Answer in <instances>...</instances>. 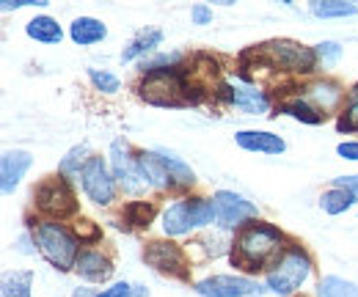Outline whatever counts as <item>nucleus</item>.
<instances>
[{"instance_id": "1", "label": "nucleus", "mask_w": 358, "mask_h": 297, "mask_svg": "<svg viewBox=\"0 0 358 297\" xmlns=\"http://www.w3.org/2000/svg\"><path fill=\"white\" fill-rule=\"evenodd\" d=\"M278 248H281V234L273 226L254 223L240 231V237L234 242V261L248 270H259L278 254Z\"/></svg>"}, {"instance_id": "2", "label": "nucleus", "mask_w": 358, "mask_h": 297, "mask_svg": "<svg viewBox=\"0 0 358 297\" xmlns=\"http://www.w3.org/2000/svg\"><path fill=\"white\" fill-rule=\"evenodd\" d=\"M36 245L47 261L58 270H72L78 264V242L61 223H42L34 231Z\"/></svg>"}, {"instance_id": "3", "label": "nucleus", "mask_w": 358, "mask_h": 297, "mask_svg": "<svg viewBox=\"0 0 358 297\" xmlns=\"http://www.w3.org/2000/svg\"><path fill=\"white\" fill-rule=\"evenodd\" d=\"M309 273H312L309 256L301 251H287L278 259L275 270L268 275V287L278 297H289L292 292H298V287L309 278Z\"/></svg>"}, {"instance_id": "4", "label": "nucleus", "mask_w": 358, "mask_h": 297, "mask_svg": "<svg viewBox=\"0 0 358 297\" xmlns=\"http://www.w3.org/2000/svg\"><path fill=\"white\" fill-rule=\"evenodd\" d=\"M185 83L179 80L177 72H152L146 75V80L141 83V96L149 102V105H160V108H174L182 105L187 96H185Z\"/></svg>"}, {"instance_id": "5", "label": "nucleus", "mask_w": 358, "mask_h": 297, "mask_svg": "<svg viewBox=\"0 0 358 297\" xmlns=\"http://www.w3.org/2000/svg\"><path fill=\"white\" fill-rule=\"evenodd\" d=\"M262 52L268 55L275 66H281L287 72H312L314 61H317V52H314L312 47H303V44L298 42H287V39L265 44Z\"/></svg>"}, {"instance_id": "6", "label": "nucleus", "mask_w": 358, "mask_h": 297, "mask_svg": "<svg viewBox=\"0 0 358 297\" xmlns=\"http://www.w3.org/2000/svg\"><path fill=\"white\" fill-rule=\"evenodd\" d=\"M110 163H113V176L122 182V187L127 193H141L149 182L141 171L138 157H130V146L124 140H113L110 146Z\"/></svg>"}, {"instance_id": "7", "label": "nucleus", "mask_w": 358, "mask_h": 297, "mask_svg": "<svg viewBox=\"0 0 358 297\" xmlns=\"http://www.w3.org/2000/svg\"><path fill=\"white\" fill-rule=\"evenodd\" d=\"M116 176H110L108 166L102 163V157H91L86 171H83V190L94 204H110L116 196Z\"/></svg>"}, {"instance_id": "8", "label": "nucleus", "mask_w": 358, "mask_h": 297, "mask_svg": "<svg viewBox=\"0 0 358 297\" xmlns=\"http://www.w3.org/2000/svg\"><path fill=\"white\" fill-rule=\"evenodd\" d=\"M36 201H39V210L52 217H66L75 212V196L64 179H47L36 190Z\"/></svg>"}, {"instance_id": "9", "label": "nucleus", "mask_w": 358, "mask_h": 297, "mask_svg": "<svg viewBox=\"0 0 358 297\" xmlns=\"http://www.w3.org/2000/svg\"><path fill=\"white\" fill-rule=\"evenodd\" d=\"M215 220L224 226V229H234L240 226L243 220H251L257 217V207L251 201H245L243 196L237 193H229V190H221L215 193Z\"/></svg>"}, {"instance_id": "10", "label": "nucleus", "mask_w": 358, "mask_h": 297, "mask_svg": "<svg viewBox=\"0 0 358 297\" xmlns=\"http://www.w3.org/2000/svg\"><path fill=\"white\" fill-rule=\"evenodd\" d=\"M196 289H199L201 297H259L262 295L254 281L240 278V275H215V278L201 281Z\"/></svg>"}, {"instance_id": "11", "label": "nucleus", "mask_w": 358, "mask_h": 297, "mask_svg": "<svg viewBox=\"0 0 358 297\" xmlns=\"http://www.w3.org/2000/svg\"><path fill=\"white\" fill-rule=\"evenodd\" d=\"M143 259H146V264H152V267L160 270V273H169V275H177V278H185V275H187L185 254L179 251L177 245H171V242H152V245L143 251Z\"/></svg>"}, {"instance_id": "12", "label": "nucleus", "mask_w": 358, "mask_h": 297, "mask_svg": "<svg viewBox=\"0 0 358 297\" xmlns=\"http://www.w3.org/2000/svg\"><path fill=\"white\" fill-rule=\"evenodd\" d=\"M28 168H31V154L28 152H20V149L6 152L3 160H0V187H3V193H11L22 182Z\"/></svg>"}, {"instance_id": "13", "label": "nucleus", "mask_w": 358, "mask_h": 297, "mask_svg": "<svg viewBox=\"0 0 358 297\" xmlns=\"http://www.w3.org/2000/svg\"><path fill=\"white\" fill-rule=\"evenodd\" d=\"M221 91H226L224 96L234 105V108H240V110H245V113H254V116H259V113H265L268 110V96L259 91V88H243V85H221Z\"/></svg>"}, {"instance_id": "14", "label": "nucleus", "mask_w": 358, "mask_h": 297, "mask_svg": "<svg viewBox=\"0 0 358 297\" xmlns=\"http://www.w3.org/2000/svg\"><path fill=\"white\" fill-rule=\"evenodd\" d=\"M237 138V146L245 149V152H259V154H281L287 146L278 135L273 132H259V129H243L234 135Z\"/></svg>"}, {"instance_id": "15", "label": "nucleus", "mask_w": 358, "mask_h": 297, "mask_svg": "<svg viewBox=\"0 0 358 297\" xmlns=\"http://www.w3.org/2000/svg\"><path fill=\"white\" fill-rule=\"evenodd\" d=\"M75 270H78L86 281H108V278H110V273H113L110 261H108L102 254H94V251H86V254L78 256Z\"/></svg>"}, {"instance_id": "16", "label": "nucleus", "mask_w": 358, "mask_h": 297, "mask_svg": "<svg viewBox=\"0 0 358 297\" xmlns=\"http://www.w3.org/2000/svg\"><path fill=\"white\" fill-rule=\"evenodd\" d=\"M193 229L190 223V201H177L174 207H169L163 212V231L171 234V237H179V234H187Z\"/></svg>"}, {"instance_id": "17", "label": "nucleus", "mask_w": 358, "mask_h": 297, "mask_svg": "<svg viewBox=\"0 0 358 297\" xmlns=\"http://www.w3.org/2000/svg\"><path fill=\"white\" fill-rule=\"evenodd\" d=\"M69 34H72V39H75L78 44L89 47V44L102 42V39L108 36V28H105L99 20H94V17H80V20L72 22Z\"/></svg>"}, {"instance_id": "18", "label": "nucleus", "mask_w": 358, "mask_h": 297, "mask_svg": "<svg viewBox=\"0 0 358 297\" xmlns=\"http://www.w3.org/2000/svg\"><path fill=\"white\" fill-rule=\"evenodd\" d=\"M138 163H141V171H143L149 184H155V187H169L171 184V176L166 171V163H163L160 152H143L138 157Z\"/></svg>"}, {"instance_id": "19", "label": "nucleus", "mask_w": 358, "mask_h": 297, "mask_svg": "<svg viewBox=\"0 0 358 297\" xmlns=\"http://www.w3.org/2000/svg\"><path fill=\"white\" fill-rule=\"evenodd\" d=\"M25 34L42 44H58L61 36H64L61 25H58L52 17H34V20L25 25Z\"/></svg>"}, {"instance_id": "20", "label": "nucleus", "mask_w": 358, "mask_h": 297, "mask_svg": "<svg viewBox=\"0 0 358 297\" xmlns=\"http://www.w3.org/2000/svg\"><path fill=\"white\" fill-rule=\"evenodd\" d=\"M306 99L314 102L317 108H322V110H331V108H336V105H339L342 91H339V85L336 83L320 80V83H312L309 88H306Z\"/></svg>"}, {"instance_id": "21", "label": "nucleus", "mask_w": 358, "mask_h": 297, "mask_svg": "<svg viewBox=\"0 0 358 297\" xmlns=\"http://www.w3.org/2000/svg\"><path fill=\"white\" fill-rule=\"evenodd\" d=\"M160 42H163V31H157V28H152V31H141L133 42H130V47L122 52V61H133V58H138V55L155 50Z\"/></svg>"}, {"instance_id": "22", "label": "nucleus", "mask_w": 358, "mask_h": 297, "mask_svg": "<svg viewBox=\"0 0 358 297\" xmlns=\"http://www.w3.org/2000/svg\"><path fill=\"white\" fill-rule=\"evenodd\" d=\"M353 201H356V193H350V190H345V187H334V190L322 193L320 207L328 215H339V212H345V210H350Z\"/></svg>"}, {"instance_id": "23", "label": "nucleus", "mask_w": 358, "mask_h": 297, "mask_svg": "<svg viewBox=\"0 0 358 297\" xmlns=\"http://www.w3.org/2000/svg\"><path fill=\"white\" fill-rule=\"evenodd\" d=\"M31 284H34V273L31 270L8 273L3 278V297H31Z\"/></svg>"}, {"instance_id": "24", "label": "nucleus", "mask_w": 358, "mask_h": 297, "mask_svg": "<svg viewBox=\"0 0 358 297\" xmlns=\"http://www.w3.org/2000/svg\"><path fill=\"white\" fill-rule=\"evenodd\" d=\"M317 295L320 297H358V287L345 281V278H336V275H328L320 281L317 287Z\"/></svg>"}, {"instance_id": "25", "label": "nucleus", "mask_w": 358, "mask_h": 297, "mask_svg": "<svg viewBox=\"0 0 358 297\" xmlns=\"http://www.w3.org/2000/svg\"><path fill=\"white\" fill-rule=\"evenodd\" d=\"M86 154H89V146H75V149L61 160V173H64V176L83 179V171H86V166H89V160H91Z\"/></svg>"}, {"instance_id": "26", "label": "nucleus", "mask_w": 358, "mask_h": 297, "mask_svg": "<svg viewBox=\"0 0 358 297\" xmlns=\"http://www.w3.org/2000/svg\"><path fill=\"white\" fill-rule=\"evenodd\" d=\"M281 110L289 113L292 119L306 122V124H320V122H322V113H317V108L309 105V99H292V102H284Z\"/></svg>"}, {"instance_id": "27", "label": "nucleus", "mask_w": 358, "mask_h": 297, "mask_svg": "<svg viewBox=\"0 0 358 297\" xmlns=\"http://www.w3.org/2000/svg\"><path fill=\"white\" fill-rule=\"evenodd\" d=\"M312 11L317 17H353L358 8L353 3H342V0H320V3H312Z\"/></svg>"}, {"instance_id": "28", "label": "nucleus", "mask_w": 358, "mask_h": 297, "mask_svg": "<svg viewBox=\"0 0 358 297\" xmlns=\"http://www.w3.org/2000/svg\"><path fill=\"white\" fill-rule=\"evenodd\" d=\"M160 157H163L166 171H169V176H171V179H177L179 184H193V171L187 168L182 160H177L174 154H166V152H160Z\"/></svg>"}, {"instance_id": "29", "label": "nucleus", "mask_w": 358, "mask_h": 297, "mask_svg": "<svg viewBox=\"0 0 358 297\" xmlns=\"http://www.w3.org/2000/svg\"><path fill=\"white\" fill-rule=\"evenodd\" d=\"M213 217H215V204L213 201H190V223L193 226H207V223H213Z\"/></svg>"}, {"instance_id": "30", "label": "nucleus", "mask_w": 358, "mask_h": 297, "mask_svg": "<svg viewBox=\"0 0 358 297\" xmlns=\"http://www.w3.org/2000/svg\"><path fill=\"white\" fill-rule=\"evenodd\" d=\"M127 217H130V223H135V226H149L152 217H155V207L152 204H143V201H135V204L127 207Z\"/></svg>"}, {"instance_id": "31", "label": "nucleus", "mask_w": 358, "mask_h": 297, "mask_svg": "<svg viewBox=\"0 0 358 297\" xmlns=\"http://www.w3.org/2000/svg\"><path fill=\"white\" fill-rule=\"evenodd\" d=\"M89 75L99 91H105V94H116V91H119V78H113V75H108V72H99V69H91Z\"/></svg>"}, {"instance_id": "32", "label": "nucleus", "mask_w": 358, "mask_h": 297, "mask_svg": "<svg viewBox=\"0 0 358 297\" xmlns=\"http://www.w3.org/2000/svg\"><path fill=\"white\" fill-rule=\"evenodd\" d=\"M314 52H317V58H322L325 64H336L339 55H342V47L336 42H325V44H320Z\"/></svg>"}, {"instance_id": "33", "label": "nucleus", "mask_w": 358, "mask_h": 297, "mask_svg": "<svg viewBox=\"0 0 358 297\" xmlns=\"http://www.w3.org/2000/svg\"><path fill=\"white\" fill-rule=\"evenodd\" d=\"M339 127L342 129H356L358 127V85H356V91L350 94V108H348V116L339 122Z\"/></svg>"}, {"instance_id": "34", "label": "nucleus", "mask_w": 358, "mask_h": 297, "mask_svg": "<svg viewBox=\"0 0 358 297\" xmlns=\"http://www.w3.org/2000/svg\"><path fill=\"white\" fill-rule=\"evenodd\" d=\"M75 234L78 237H86V240H96L99 237V231H96V226L91 220H78L75 223Z\"/></svg>"}, {"instance_id": "35", "label": "nucleus", "mask_w": 358, "mask_h": 297, "mask_svg": "<svg viewBox=\"0 0 358 297\" xmlns=\"http://www.w3.org/2000/svg\"><path fill=\"white\" fill-rule=\"evenodd\" d=\"M96 297H133V287L130 284H113L110 289H105V292H99Z\"/></svg>"}, {"instance_id": "36", "label": "nucleus", "mask_w": 358, "mask_h": 297, "mask_svg": "<svg viewBox=\"0 0 358 297\" xmlns=\"http://www.w3.org/2000/svg\"><path fill=\"white\" fill-rule=\"evenodd\" d=\"M210 20H213V11H210L207 6H196V8H193V22H196V25H207Z\"/></svg>"}, {"instance_id": "37", "label": "nucleus", "mask_w": 358, "mask_h": 297, "mask_svg": "<svg viewBox=\"0 0 358 297\" xmlns=\"http://www.w3.org/2000/svg\"><path fill=\"white\" fill-rule=\"evenodd\" d=\"M334 184H336V187H345V190H350V193L358 196V176H339Z\"/></svg>"}, {"instance_id": "38", "label": "nucleus", "mask_w": 358, "mask_h": 297, "mask_svg": "<svg viewBox=\"0 0 358 297\" xmlns=\"http://www.w3.org/2000/svg\"><path fill=\"white\" fill-rule=\"evenodd\" d=\"M336 152H339L342 157H348V160H358V143H339Z\"/></svg>"}, {"instance_id": "39", "label": "nucleus", "mask_w": 358, "mask_h": 297, "mask_svg": "<svg viewBox=\"0 0 358 297\" xmlns=\"http://www.w3.org/2000/svg\"><path fill=\"white\" fill-rule=\"evenodd\" d=\"M72 297H96V295H94L91 289H86V287H83V289H75V295H72Z\"/></svg>"}]
</instances>
